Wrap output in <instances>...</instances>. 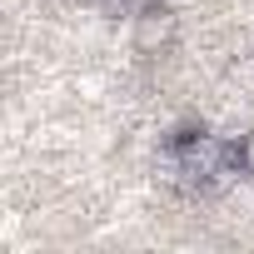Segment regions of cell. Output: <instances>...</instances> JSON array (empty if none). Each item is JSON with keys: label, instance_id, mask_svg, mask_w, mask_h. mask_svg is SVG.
I'll list each match as a JSON object with an SVG mask.
<instances>
[{"label": "cell", "instance_id": "6da1fadb", "mask_svg": "<svg viewBox=\"0 0 254 254\" xmlns=\"http://www.w3.org/2000/svg\"><path fill=\"white\" fill-rule=\"evenodd\" d=\"M170 160H175V175H185L194 185H209V180L229 175V165H239V150L224 145L219 135H180L170 145Z\"/></svg>", "mask_w": 254, "mask_h": 254}, {"label": "cell", "instance_id": "3957f363", "mask_svg": "<svg viewBox=\"0 0 254 254\" xmlns=\"http://www.w3.org/2000/svg\"><path fill=\"white\" fill-rule=\"evenodd\" d=\"M234 150H239V170H244V175H254V130H249Z\"/></svg>", "mask_w": 254, "mask_h": 254}, {"label": "cell", "instance_id": "7a4b0ae2", "mask_svg": "<svg viewBox=\"0 0 254 254\" xmlns=\"http://www.w3.org/2000/svg\"><path fill=\"white\" fill-rule=\"evenodd\" d=\"M170 35H175V10H165V5H145V10L135 15V45H140L145 55L160 50Z\"/></svg>", "mask_w": 254, "mask_h": 254}]
</instances>
